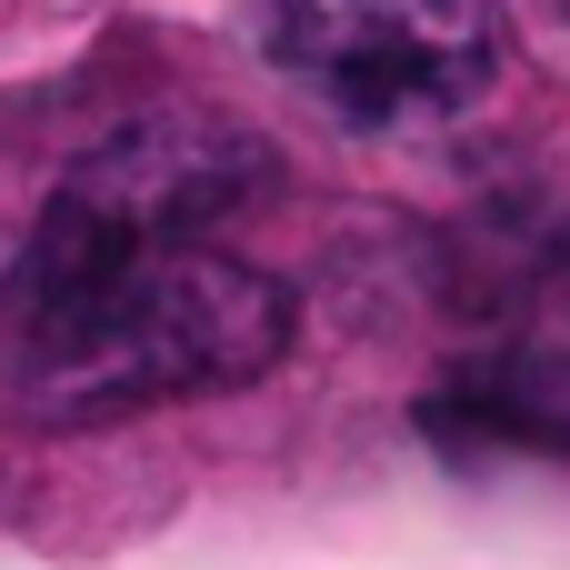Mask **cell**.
I'll return each mask as SVG.
<instances>
[{
  "label": "cell",
  "instance_id": "cell-6",
  "mask_svg": "<svg viewBox=\"0 0 570 570\" xmlns=\"http://www.w3.org/2000/svg\"><path fill=\"white\" fill-rule=\"evenodd\" d=\"M541 10H551V20H561V30H570V0H541Z\"/></svg>",
  "mask_w": 570,
  "mask_h": 570
},
{
  "label": "cell",
  "instance_id": "cell-5",
  "mask_svg": "<svg viewBox=\"0 0 570 570\" xmlns=\"http://www.w3.org/2000/svg\"><path fill=\"white\" fill-rule=\"evenodd\" d=\"M541 321H551V361L570 371V240H561V261H551V281H541Z\"/></svg>",
  "mask_w": 570,
  "mask_h": 570
},
{
  "label": "cell",
  "instance_id": "cell-2",
  "mask_svg": "<svg viewBox=\"0 0 570 570\" xmlns=\"http://www.w3.org/2000/svg\"><path fill=\"white\" fill-rule=\"evenodd\" d=\"M250 30L311 100L361 130L461 120L501 70V30L481 0H261Z\"/></svg>",
  "mask_w": 570,
  "mask_h": 570
},
{
  "label": "cell",
  "instance_id": "cell-3",
  "mask_svg": "<svg viewBox=\"0 0 570 570\" xmlns=\"http://www.w3.org/2000/svg\"><path fill=\"white\" fill-rule=\"evenodd\" d=\"M261 180H271L261 140L210 130V120H140L50 190L20 261L30 271H80V261H130V250H190Z\"/></svg>",
  "mask_w": 570,
  "mask_h": 570
},
{
  "label": "cell",
  "instance_id": "cell-1",
  "mask_svg": "<svg viewBox=\"0 0 570 570\" xmlns=\"http://www.w3.org/2000/svg\"><path fill=\"white\" fill-rule=\"evenodd\" d=\"M291 351V291L230 250H130L80 271H10L0 381L30 421H130L240 391Z\"/></svg>",
  "mask_w": 570,
  "mask_h": 570
},
{
  "label": "cell",
  "instance_id": "cell-4",
  "mask_svg": "<svg viewBox=\"0 0 570 570\" xmlns=\"http://www.w3.org/2000/svg\"><path fill=\"white\" fill-rule=\"evenodd\" d=\"M421 431L451 461H570V371L561 361H491L421 401Z\"/></svg>",
  "mask_w": 570,
  "mask_h": 570
}]
</instances>
